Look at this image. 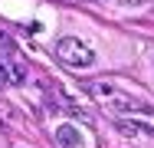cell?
Segmentation results:
<instances>
[{"label": "cell", "instance_id": "obj_4", "mask_svg": "<svg viewBox=\"0 0 154 148\" xmlns=\"http://www.w3.org/2000/svg\"><path fill=\"white\" fill-rule=\"evenodd\" d=\"M13 40H10V33L7 30H0V56H13Z\"/></svg>", "mask_w": 154, "mask_h": 148}, {"label": "cell", "instance_id": "obj_1", "mask_svg": "<svg viewBox=\"0 0 154 148\" xmlns=\"http://www.w3.org/2000/svg\"><path fill=\"white\" fill-rule=\"evenodd\" d=\"M56 56H59L62 66H72V69H85V66L95 63V53L75 36H62L56 43Z\"/></svg>", "mask_w": 154, "mask_h": 148}, {"label": "cell", "instance_id": "obj_3", "mask_svg": "<svg viewBox=\"0 0 154 148\" xmlns=\"http://www.w3.org/2000/svg\"><path fill=\"white\" fill-rule=\"evenodd\" d=\"M7 69H10V79H13L17 86H20V82H26V69H23V63H17V59L10 56V66H7Z\"/></svg>", "mask_w": 154, "mask_h": 148}, {"label": "cell", "instance_id": "obj_2", "mask_svg": "<svg viewBox=\"0 0 154 148\" xmlns=\"http://www.w3.org/2000/svg\"><path fill=\"white\" fill-rule=\"evenodd\" d=\"M56 142H59L62 148H79L82 145V135H79L75 125H59V128H56Z\"/></svg>", "mask_w": 154, "mask_h": 148}, {"label": "cell", "instance_id": "obj_5", "mask_svg": "<svg viewBox=\"0 0 154 148\" xmlns=\"http://www.w3.org/2000/svg\"><path fill=\"white\" fill-rule=\"evenodd\" d=\"M7 82H10V69H7V66H3V63H0V89L7 86Z\"/></svg>", "mask_w": 154, "mask_h": 148}]
</instances>
